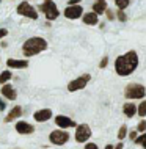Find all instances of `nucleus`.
Wrapping results in <instances>:
<instances>
[{
    "mask_svg": "<svg viewBox=\"0 0 146 149\" xmlns=\"http://www.w3.org/2000/svg\"><path fill=\"white\" fill-rule=\"evenodd\" d=\"M137 66H138V55H137L135 50L126 52L124 55H119V57L115 60V71L118 75H121V77L131 75L132 72L137 69Z\"/></svg>",
    "mask_w": 146,
    "mask_h": 149,
    "instance_id": "nucleus-1",
    "label": "nucleus"
},
{
    "mask_svg": "<svg viewBox=\"0 0 146 149\" xmlns=\"http://www.w3.org/2000/svg\"><path fill=\"white\" fill-rule=\"evenodd\" d=\"M47 49V41L41 36H31L22 44V54L25 57H35Z\"/></svg>",
    "mask_w": 146,
    "mask_h": 149,
    "instance_id": "nucleus-2",
    "label": "nucleus"
},
{
    "mask_svg": "<svg viewBox=\"0 0 146 149\" xmlns=\"http://www.w3.org/2000/svg\"><path fill=\"white\" fill-rule=\"evenodd\" d=\"M146 96V88L141 83H129L124 90L126 99H143Z\"/></svg>",
    "mask_w": 146,
    "mask_h": 149,
    "instance_id": "nucleus-3",
    "label": "nucleus"
},
{
    "mask_svg": "<svg viewBox=\"0 0 146 149\" xmlns=\"http://www.w3.org/2000/svg\"><path fill=\"white\" fill-rule=\"evenodd\" d=\"M39 10L44 13V17H46L49 22L55 21V19L60 16L58 6H57V3L54 2V0H44V2L41 3V6H39Z\"/></svg>",
    "mask_w": 146,
    "mask_h": 149,
    "instance_id": "nucleus-4",
    "label": "nucleus"
},
{
    "mask_svg": "<svg viewBox=\"0 0 146 149\" xmlns=\"http://www.w3.org/2000/svg\"><path fill=\"white\" fill-rule=\"evenodd\" d=\"M17 14L22 16V17H27V19H33V21H36V19L39 17L38 11L35 10L33 6H31V3L28 2V0H24V2H21L17 5Z\"/></svg>",
    "mask_w": 146,
    "mask_h": 149,
    "instance_id": "nucleus-5",
    "label": "nucleus"
},
{
    "mask_svg": "<svg viewBox=\"0 0 146 149\" xmlns=\"http://www.w3.org/2000/svg\"><path fill=\"white\" fill-rule=\"evenodd\" d=\"M49 141H50V144H55V146H63L64 143L69 141V132L64 130V129L52 130L50 135H49Z\"/></svg>",
    "mask_w": 146,
    "mask_h": 149,
    "instance_id": "nucleus-6",
    "label": "nucleus"
},
{
    "mask_svg": "<svg viewBox=\"0 0 146 149\" xmlns=\"http://www.w3.org/2000/svg\"><path fill=\"white\" fill-rule=\"evenodd\" d=\"M90 80H91V75L90 74H82L80 77L71 80V82L68 83V91H69V93H75V91H79V90H83V88L88 85V82H90Z\"/></svg>",
    "mask_w": 146,
    "mask_h": 149,
    "instance_id": "nucleus-7",
    "label": "nucleus"
},
{
    "mask_svg": "<svg viewBox=\"0 0 146 149\" xmlns=\"http://www.w3.org/2000/svg\"><path fill=\"white\" fill-rule=\"evenodd\" d=\"M90 138H91V129L88 124L75 126V141L77 143H87Z\"/></svg>",
    "mask_w": 146,
    "mask_h": 149,
    "instance_id": "nucleus-8",
    "label": "nucleus"
},
{
    "mask_svg": "<svg viewBox=\"0 0 146 149\" xmlns=\"http://www.w3.org/2000/svg\"><path fill=\"white\" fill-rule=\"evenodd\" d=\"M63 14H64V17H66V19H71V21H74V19L82 17L83 8H82V5H68L66 10L63 11Z\"/></svg>",
    "mask_w": 146,
    "mask_h": 149,
    "instance_id": "nucleus-9",
    "label": "nucleus"
},
{
    "mask_svg": "<svg viewBox=\"0 0 146 149\" xmlns=\"http://www.w3.org/2000/svg\"><path fill=\"white\" fill-rule=\"evenodd\" d=\"M55 124L58 127H61V129H71V127H75L77 124H75V121L74 119H71L69 116H64V115H57L55 116Z\"/></svg>",
    "mask_w": 146,
    "mask_h": 149,
    "instance_id": "nucleus-10",
    "label": "nucleus"
},
{
    "mask_svg": "<svg viewBox=\"0 0 146 149\" xmlns=\"http://www.w3.org/2000/svg\"><path fill=\"white\" fill-rule=\"evenodd\" d=\"M0 93H2V96L8 100L17 99V91H16V88L13 85H10V83H3L2 88H0Z\"/></svg>",
    "mask_w": 146,
    "mask_h": 149,
    "instance_id": "nucleus-11",
    "label": "nucleus"
},
{
    "mask_svg": "<svg viewBox=\"0 0 146 149\" xmlns=\"http://www.w3.org/2000/svg\"><path fill=\"white\" fill-rule=\"evenodd\" d=\"M52 110L50 108H41V110L35 111L33 113V119L36 121V123H46V121H49L52 118Z\"/></svg>",
    "mask_w": 146,
    "mask_h": 149,
    "instance_id": "nucleus-12",
    "label": "nucleus"
},
{
    "mask_svg": "<svg viewBox=\"0 0 146 149\" xmlns=\"http://www.w3.org/2000/svg\"><path fill=\"white\" fill-rule=\"evenodd\" d=\"M14 127H16V132L21 134V135H30V134H33V132H35V127L31 126V124L25 123V121H19Z\"/></svg>",
    "mask_w": 146,
    "mask_h": 149,
    "instance_id": "nucleus-13",
    "label": "nucleus"
},
{
    "mask_svg": "<svg viewBox=\"0 0 146 149\" xmlns=\"http://www.w3.org/2000/svg\"><path fill=\"white\" fill-rule=\"evenodd\" d=\"M6 66L10 69H25L28 68V60H16V58H8Z\"/></svg>",
    "mask_w": 146,
    "mask_h": 149,
    "instance_id": "nucleus-14",
    "label": "nucleus"
},
{
    "mask_svg": "<svg viewBox=\"0 0 146 149\" xmlns=\"http://www.w3.org/2000/svg\"><path fill=\"white\" fill-rule=\"evenodd\" d=\"M21 116H22V107L21 105H16V107H13L10 110V113L5 116V119H3V121H5V123H11V121L21 118Z\"/></svg>",
    "mask_w": 146,
    "mask_h": 149,
    "instance_id": "nucleus-15",
    "label": "nucleus"
},
{
    "mask_svg": "<svg viewBox=\"0 0 146 149\" xmlns=\"http://www.w3.org/2000/svg\"><path fill=\"white\" fill-rule=\"evenodd\" d=\"M82 21L83 24H87V25H96L97 22H99V17H97L96 13H83L82 14Z\"/></svg>",
    "mask_w": 146,
    "mask_h": 149,
    "instance_id": "nucleus-16",
    "label": "nucleus"
},
{
    "mask_svg": "<svg viewBox=\"0 0 146 149\" xmlns=\"http://www.w3.org/2000/svg\"><path fill=\"white\" fill-rule=\"evenodd\" d=\"M105 10H107V0H96L93 3V13H96L97 16L104 14Z\"/></svg>",
    "mask_w": 146,
    "mask_h": 149,
    "instance_id": "nucleus-17",
    "label": "nucleus"
},
{
    "mask_svg": "<svg viewBox=\"0 0 146 149\" xmlns=\"http://www.w3.org/2000/svg\"><path fill=\"white\" fill-rule=\"evenodd\" d=\"M123 113L127 116V118H133L137 115V105L132 102H126L123 105Z\"/></svg>",
    "mask_w": 146,
    "mask_h": 149,
    "instance_id": "nucleus-18",
    "label": "nucleus"
},
{
    "mask_svg": "<svg viewBox=\"0 0 146 149\" xmlns=\"http://www.w3.org/2000/svg\"><path fill=\"white\" fill-rule=\"evenodd\" d=\"M13 79V74H11V71L10 69H5V71H2L0 72V83H8L10 80Z\"/></svg>",
    "mask_w": 146,
    "mask_h": 149,
    "instance_id": "nucleus-19",
    "label": "nucleus"
},
{
    "mask_svg": "<svg viewBox=\"0 0 146 149\" xmlns=\"http://www.w3.org/2000/svg\"><path fill=\"white\" fill-rule=\"evenodd\" d=\"M133 143L140 144V146H143V149H146V132H143L140 136H137V138L133 140Z\"/></svg>",
    "mask_w": 146,
    "mask_h": 149,
    "instance_id": "nucleus-20",
    "label": "nucleus"
},
{
    "mask_svg": "<svg viewBox=\"0 0 146 149\" xmlns=\"http://www.w3.org/2000/svg\"><path fill=\"white\" fill-rule=\"evenodd\" d=\"M127 126H126V124H124V126H121L119 127V130H118V140H124L126 138V135H127Z\"/></svg>",
    "mask_w": 146,
    "mask_h": 149,
    "instance_id": "nucleus-21",
    "label": "nucleus"
},
{
    "mask_svg": "<svg viewBox=\"0 0 146 149\" xmlns=\"http://www.w3.org/2000/svg\"><path fill=\"white\" fill-rule=\"evenodd\" d=\"M137 111H138V115L141 116V118H145L146 116V100H143V102L137 107Z\"/></svg>",
    "mask_w": 146,
    "mask_h": 149,
    "instance_id": "nucleus-22",
    "label": "nucleus"
},
{
    "mask_svg": "<svg viewBox=\"0 0 146 149\" xmlns=\"http://www.w3.org/2000/svg\"><path fill=\"white\" fill-rule=\"evenodd\" d=\"M129 2L131 0H115V5L118 6V10H124V8L129 6Z\"/></svg>",
    "mask_w": 146,
    "mask_h": 149,
    "instance_id": "nucleus-23",
    "label": "nucleus"
},
{
    "mask_svg": "<svg viewBox=\"0 0 146 149\" xmlns=\"http://www.w3.org/2000/svg\"><path fill=\"white\" fill-rule=\"evenodd\" d=\"M115 14H116L115 17H118L121 22H126V19H127V17H126V14H124V11H123V10H118V13H115Z\"/></svg>",
    "mask_w": 146,
    "mask_h": 149,
    "instance_id": "nucleus-24",
    "label": "nucleus"
},
{
    "mask_svg": "<svg viewBox=\"0 0 146 149\" xmlns=\"http://www.w3.org/2000/svg\"><path fill=\"white\" fill-rule=\"evenodd\" d=\"M137 132H146V121L143 119L141 123L137 126Z\"/></svg>",
    "mask_w": 146,
    "mask_h": 149,
    "instance_id": "nucleus-25",
    "label": "nucleus"
},
{
    "mask_svg": "<svg viewBox=\"0 0 146 149\" xmlns=\"http://www.w3.org/2000/svg\"><path fill=\"white\" fill-rule=\"evenodd\" d=\"M107 64H108V57H104L102 60H101V63H99V68L104 69V68H107Z\"/></svg>",
    "mask_w": 146,
    "mask_h": 149,
    "instance_id": "nucleus-26",
    "label": "nucleus"
},
{
    "mask_svg": "<svg viewBox=\"0 0 146 149\" xmlns=\"http://www.w3.org/2000/svg\"><path fill=\"white\" fill-rule=\"evenodd\" d=\"M105 13H107V19H108V21H113V19H115V13H113L112 10H108V8H107Z\"/></svg>",
    "mask_w": 146,
    "mask_h": 149,
    "instance_id": "nucleus-27",
    "label": "nucleus"
},
{
    "mask_svg": "<svg viewBox=\"0 0 146 149\" xmlns=\"http://www.w3.org/2000/svg\"><path fill=\"white\" fill-rule=\"evenodd\" d=\"M83 149H99V148H97V144H96V143H87Z\"/></svg>",
    "mask_w": 146,
    "mask_h": 149,
    "instance_id": "nucleus-28",
    "label": "nucleus"
},
{
    "mask_svg": "<svg viewBox=\"0 0 146 149\" xmlns=\"http://www.w3.org/2000/svg\"><path fill=\"white\" fill-rule=\"evenodd\" d=\"M6 36H8V30L6 29H0V39L6 38Z\"/></svg>",
    "mask_w": 146,
    "mask_h": 149,
    "instance_id": "nucleus-29",
    "label": "nucleus"
},
{
    "mask_svg": "<svg viewBox=\"0 0 146 149\" xmlns=\"http://www.w3.org/2000/svg\"><path fill=\"white\" fill-rule=\"evenodd\" d=\"M137 134H138L137 130H133V132H127V135H129V138H131V140H135V138H137Z\"/></svg>",
    "mask_w": 146,
    "mask_h": 149,
    "instance_id": "nucleus-30",
    "label": "nucleus"
},
{
    "mask_svg": "<svg viewBox=\"0 0 146 149\" xmlns=\"http://www.w3.org/2000/svg\"><path fill=\"white\" fill-rule=\"evenodd\" d=\"M5 108H6V102L3 99H0V111H3Z\"/></svg>",
    "mask_w": 146,
    "mask_h": 149,
    "instance_id": "nucleus-31",
    "label": "nucleus"
},
{
    "mask_svg": "<svg viewBox=\"0 0 146 149\" xmlns=\"http://www.w3.org/2000/svg\"><path fill=\"white\" fill-rule=\"evenodd\" d=\"M79 2L82 0H68V5H79Z\"/></svg>",
    "mask_w": 146,
    "mask_h": 149,
    "instance_id": "nucleus-32",
    "label": "nucleus"
},
{
    "mask_svg": "<svg viewBox=\"0 0 146 149\" xmlns=\"http://www.w3.org/2000/svg\"><path fill=\"white\" fill-rule=\"evenodd\" d=\"M113 149H123V143H121V141H119V143H118V144H116V146H115V148H113Z\"/></svg>",
    "mask_w": 146,
    "mask_h": 149,
    "instance_id": "nucleus-33",
    "label": "nucleus"
},
{
    "mask_svg": "<svg viewBox=\"0 0 146 149\" xmlns=\"http://www.w3.org/2000/svg\"><path fill=\"white\" fill-rule=\"evenodd\" d=\"M105 149H113V144H107V146H105Z\"/></svg>",
    "mask_w": 146,
    "mask_h": 149,
    "instance_id": "nucleus-34",
    "label": "nucleus"
},
{
    "mask_svg": "<svg viewBox=\"0 0 146 149\" xmlns=\"http://www.w3.org/2000/svg\"><path fill=\"white\" fill-rule=\"evenodd\" d=\"M0 2H2V0H0Z\"/></svg>",
    "mask_w": 146,
    "mask_h": 149,
    "instance_id": "nucleus-35",
    "label": "nucleus"
}]
</instances>
